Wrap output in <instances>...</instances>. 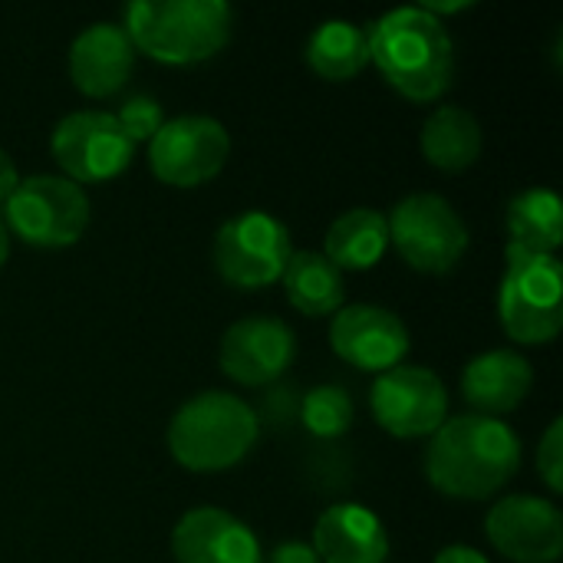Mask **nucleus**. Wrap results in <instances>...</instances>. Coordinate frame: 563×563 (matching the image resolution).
<instances>
[{
    "label": "nucleus",
    "mask_w": 563,
    "mask_h": 563,
    "mask_svg": "<svg viewBox=\"0 0 563 563\" xmlns=\"http://www.w3.org/2000/svg\"><path fill=\"white\" fill-rule=\"evenodd\" d=\"M429 485L459 501H485L501 492L521 465V439L508 422L488 416L445 419L426 445Z\"/></svg>",
    "instance_id": "obj_1"
},
{
    "label": "nucleus",
    "mask_w": 563,
    "mask_h": 563,
    "mask_svg": "<svg viewBox=\"0 0 563 563\" xmlns=\"http://www.w3.org/2000/svg\"><path fill=\"white\" fill-rule=\"evenodd\" d=\"M369 63L412 102H435L455 79V43L442 16L426 7H396L366 30Z\"/></svg>",
    "instance_id": "obj_2"
},
{
    "label": "nucleus",
    "mask_w": 563,
    "mask_h": 563,
    "mask_svg": "<svg viewBox=\"0 0 563 563\" xmlns=\"http://www.w3.org/2000/svg\"><path fill=\"white\" fill-rule=\"evenodd\" d=\"M122 16L132 46L168 66L205 63L234 33V10L224 0H132Z\"/></svg>",
    "instance_id": "obj_3"
},
{
    "label": "nucleus",
    "mask_w": 563,
    "mask_h": 563,
    "mask_svg": "<svg viewBox=\"0 0 563 563\" xmlns=\"http://www.w3.org/2000/svg\"><path fill=\"white\" fill-rule=\"evenodd\" d=\"M257 412L234 393L191 396L168 422V452L188 472H224L257 445Z\"/></svg>",
    "instance_id": "obj_4"
},
{
    "label": "nucleus",
    "mask_w": 563,
    "mask_h": 563,
    "mask_svg": "<svg viewBox=\"0 0 563 563\" xmlns=\"http://www.w3.org/2000/svg\"><path fill=\"white\" fill-rule=\"evenodd\" d=\"M498 317L505 333L525 346H544L563 330V267L558 254L505 251Z\"/></svg>",
    "instance_id": "obj_5"
},
{
    "label": "nucleus",
    "mask_w": 563,
    "mask_h": 563,
    "mask_svg": "<svg viewBox=\"0 0 563 563\" xmlns=\"http://www.w3.org/2000/svg\"><path fill=\"white\" fill-rule=\"evenodd\" d=\"M0 218L23 244L69 247L86 234L92 208L82 185L63 175H30L20 178L13 195L3 201Z\"/></svg>",
    "instance_id": "obj_6"
},
{
    "label": "nucleus",
    "mask_w": 563,
    "mask_h": 563,
    "mask_svg": "<svg viewBox=\"0 0 563 563\" xmlns=\"http://www.w3.org/2000/svg\"><path fill=\"white\" fill-rule=\"evenodd\" d=\"M389 224V244L402 261L422 274H449L468 251V224L455 205L432 191H416L396 201Z\"/></svg>",
    "instance_id": "obj_7"
},
{
    "label": "nucleus",
    "mask_w": 563,
    "mask_h": 563,
    "mask_svg": "<svg viewBox=\"0 0 563 563\" xmlns=\"http://www.w3.org/2000/svg\"><path fill=\"white\" fill-rule=\"evenodd\" d=\"M290 254V231L267 211H241L214 234V267L238 290H261L280 280Z\"/></svg>",
    "instance_id": "obj_8"
},
{
    "label": "nucleus",
    "mask_w": 563,
    "mask_h": 563,
    "mask_svg": "<svg viewBox=\"0 0 563 563\" xmlns=\"http://www.w3.org/2000/svg\"><path fill=\"white\" fill-rule=\"evenodd\" d=\"M49 152L63 168V178L76 185H96L122 175L135 155V145L122 132L115 112L79 109L56 122Z\"/></svg>",
    "instance_id": "obj_9"
},
{
    "label": "nucleus",
    "mask_w": 563,
    "mask_h": 563,
    "mask_svg": "<svg viewBox=\"0 0 563 563\" xmlns=\"http://www.w3.org/2000/svg\"><path fill=\"white\" fill-rule=\"evenodd\" d=\"M231 155L224 122L211 115H175L148 139V165L172 188H198L211 181Z\"/></svg>",
    "instance_id": "obj_10"
},
{
    "label": "nucleus",
    "mask_w": 563,
    "mask_h": 563,
    "mask_svg": "<svg viewBox=\"0 0 563 563\" xmlns=\"http://www.w3.org/2000/svg\"><path fill=\"white\" fill-rule=\"evenodd\" d=\"M376 422L396 439H426L449 419V389L426 366H393L369 389Z\"/></svg>",
    "instance_id": "obj_11"
},
{
    "label": "nucleus",
    "mask_w": 563,
    "mask_h": 563,
    "mask_svg": "<svg viewBox=\"0 0 563 563\" xmlns=\"http://www.w3.org/2000/svg\"><path fill=\"white\" fill-rule=\"evenodd\" d=\"M492 548L515 563H558L563 554L561 508L538 495H508L485 518Z\"/></svg>",
    "instance_id": "obj_12"
},
{
    "label": "nucleus",
    "mask_w": 563,
    "mask_h": 563,
    "mask_svg": "<svg viewBox=\"0 0 563 563\" xmlns=\"http://www.w3.org/2000/svg\"><path fill=\"white\" fill-rule=\"evenodd\" d=\"M333 353L366 373H386L399 366L409 353L406 320L379 303H346L333 313L330 323Z\"/></svg>",
    "instance_id": "obj_13"
},
{
    "label": "nucleus",
    "mask_w": 563,
    "mask_h": 563,
    "mask_svg": "<svg viewBox=\"0 0 563 563\" xmlns=\"http://www.w3.org/2000/svg\"><path fill=\"white\" fill-rule=\"evenodd\" d=\"M297 356L294 330L267 313L241 317L228 327L218 346L221 369L241 386H267L290 369Z\"/></svg>",
    "instance_id": "obj_14"
},
{
    "label": "nucleus",
    "mask_w": 563,
    "mask_h": 563,
    "mask_svg": "<svg viewBox=\"0 0 563 563\" xmlns=\"http://www.w3.org/2000/svg\"><path fill=\"white\" fill-rule=\"evenodd\" d=\"M175 563H261L257 534L221 508H191L172 531Z\"/></svg>",
    "instance_id": "obj_15"
},
{
    "label": "nucleus",
    "mask_w": 563,
    "mask_h": 563,
    "mask_svg": "<svg viewBox=\"0 0 563 563\" xmlns=\"http://www.w3.org/2000/svg\"><path fill=\"white\" fill-rule=\"evenodd\" d=\"M135 66V46L122 23H89L69 43V79L89 99L115 96Z\"/></svg>",
    "instance_id": "obj_16"
},
{
    "label": "nucleus",
    "mask_w": 563,
    "mask_h": 563,
    "mask_svg": "<svg viewBox=\"0 0 563 563\" xmlns=\"http://www.w3.org/2000/svg\"><path fill=\"white\" fill-rule=\"evenodd\" d=\"M320 563H386L389 534L379 515L363 505L343 501L330 505L313 528V544Z\"/></svg>",
    "instance_id": "obj_17"
},
{
    "label": "nucleus",
    "mask_w": 563,
    "mask_h": 563,
    "mask_svg": "<svg viewBox=\"0 0 563 563\" xmlns=\"http://www.w3.org/2000/svg\"><path fill=\"white\" fill-rule=\"evenodd\" d=\"M534 386L531 363L515 350H488L478 353L462 373V396L475 409V416L498 419L515 412Z\"/></svg>",
    "instance_id": "obj_18"
},
{
    "label": "nucleus",
    "mask_w": 563,
    "mask_h": 563,
    "mask_svg": "<svg viewBox=\"0 0 563 563\" xmlns=\"http://www.w3.org/2000/svg\"><path fill=\"white\" fill-rule=\"evenodd\" d=\"M389 247V224L386 214L376 208H350L343 211L323 238V257L336 271H369L383 261Z\"/></svg>",
    "instance_id": "obj_19"
},
{
    "label": "nucleus",
    "mask_w": 563,
    "mask_h": 563,
    "mask_svg": "<svg viewBox=\"0 0 563 563\" xmlns=\"http://www.w3.org/2000/svg\"><path fill=\"white\" fill-rule=\"evenodd\" d=\"M422 155L439 172H465L485 148L482 122L465 106H439L422 125Z\"/></svg>",
    "instance_id": "obj_20"
},
{
    "label": "nucleus",
    "mask_w": 563,
    "mask_h": 563,
    "mask_svg": "<svg viewBox=\"0 0 563 563\" xmlns=\"http://www.w3.org/2000/svg\"><path fill=\"white\" fill-rule=\"evenodd\" d=\"M508 247L528 254H558L563 244V201L551 188H528L508 201Z\"/></svg>",
    "instance_id": "obj_21"
},
{
    "label": "nucleus",
    "mask_w": 563,
    "mask_h": 563,
    "mask_svg": "<svg viewBox=\"0 0 563 563\" xmlns=\"http://www.w3.org/2000/svg\"><path fill=\"white\" fill-rule=\"evenodd\" d=\"M280 280L290 307L303 317H330L343 307V271H336L320 251H294Z\"/></svg>",
    "instance_id": "obj_22"
},
{
    "label": "nucleus",
    "mask_w": 563,
    "mask_h": 563,
    "mask_svg": "<svg viewBox=\"0 0 563 563\" xmlns=\"http://www.w3.org/2000/svg\"><path fill=\"white\" fill-rule=\"evenodd\" d=\"M307 63L327 82H346L369 66V36L353 20H323L307 40Z\"/></svg>",
    "instance_id": "obj_23"
},
{
    "label": "nucleus",
    "mask_w": 563,
    "mask_h": 563,
    "mask_svg": "<svg viewBox=\"0 0 563 563\" xmlns=\"http://www.w3.org/2000/svg\"><path fill=\"white\" fill-rule=\"evenodd\" d=\"M300 419L317 439H336L353 426V399L343 386H313L303 396Z\"/></svg>",
    "instance_id": "obj_24"
},
{
    "label": "nucleus",
    "mask_w": 563,
    "mask_h": 563,
    "mask_svg": "<svg viewBox=\"0 0 563 563\" xmlns=\"http://www.w3.org/2000/svg\"><path fill=\"white\" fill-rule=\"evenodd\" d=\"M115 119H119L122 132L132 139V145L148 142V139L162 129V122H165L162 106H158V99H152V96H132V99H125L122 109L115 112Z\"/></svg>",
    "instance_id": "obj_25"
},
{
    "label": "nucleus",
    "mask_w": 563,
    "mask_h": 563,
    "mask_svg": "<svg viewBox=\"0 0 563 563\" xmlns=\"http://www.w3.org/2000/svg\"><path fill=\"white\" fill-rule=\"evenodd\" d=\"M538 472L544 478V485L561 495L563 492V419H554L541 439V449H538Z\"/></svg>",
    "instance_id": "obj_26"
},
{
    "label": "nucleus",
    "mask_w": 563,
    "mask_h": 563,
    "mask_svg": "<svg viewBox=\"0 0 563 563\" xmlns=\"http://www.w3.org/2000/svg\"><path fill=\"white\" fill-rule=\"evenodd\" d=\"M267 563H320L317 551L303 541H284L271 551Z\"/></svg>",
    "instance_id": "obj_27"
},
{
    "label": "nucleus",
    "mask_w": 563,
    "mask_h": 563,
    "mask_svg": "<svg viewBox=\"0 0 563 563\" xmlns=\"http://www.w3.org/2000/svg\"><path fill=\"white\" fill-rule=\"evenodd\" d=\"M432 563H488V558L478 551V548H468V544H449L435 554Z\"/></svg>",
    "instance_id": "obj_28"
},
{
    "label": "nucleus",
    "mask_w": 563,
    "mask_h": 563,
    "mask_svg": "<svg viewBox=\"0 0 563 563\" xmlns=\"http://www.w3.org/2000/svg\"><path fill=\"white\" fill-rule=\"evenodd\" d=\"M20 185V175H16V165L10 158V152L0 148V205L13 195V188Z\"/></svg>",
    "instance_id": "obj_29"
},
{
    "label": "nucleus",
    "mask_w": 563,
    "mask_h": 563,
    "mask_svg": "<svg viewBox=\"0 0 563 563\" xmlns=\"http://www.w3.org/2000/svg\"><path fill=\"white\" fill-rule=\"evenodd\" d=\"M7 257H10V231H7V224L0 218V267L7 264Z\"/></svg>",
    "instance_id": "obj_30"
}]
</instances>
